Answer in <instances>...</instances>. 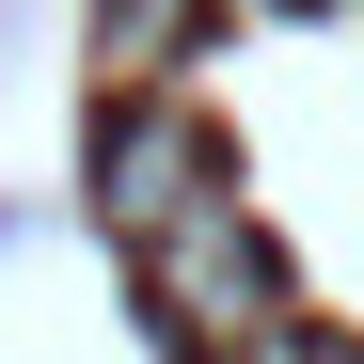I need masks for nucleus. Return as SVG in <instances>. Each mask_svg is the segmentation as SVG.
I'll list each match as a JSON object with an SVG mask.
<instances>
[{
	"instance_id": "nucleus-1",
	"label": "nucleus",
	"mask_w": 364,
	"mask_h": 364,
	"mask_svg": "<svg viewBox=\"0 0 364 364\" xmlns=\"http://www.w3.org/2000/svg\"><path fill=\"white\" fill-rule=\"evenodd\" d=\"M143 285H159V317L191 333V348H254L285 301H269V254H254V222H237V191H206L191 222L143 254Z\"/></svg>"
},
{
	"instance_id": "nucleus-2",
	"label": "nucleus",
	"mask_w": 364,
	"mask_h": 364,
	"mask_svg": "<svg viewBox=\"0 0 364 364\" xmlns=\"http://www.w3.org/2000/svg\"><path fill=\"white\" fill-rule=\"evenodd\" d=\"M206 191H222L206 127H174V111H143V127H111V174H95V206H111V237H127V254H159V237L191 222Z\"/></svg>"
},
{
	"instance_id": "nucleus-3",
	"label": "nucleus",
	"mask_w": 364,
	"mask_h": 364,
	"mask_svg": "<svg viewBox=\"0 0 364 364\" xmlns=\"http://www.w3.org/2000/svg\"><path fill=\"white\" fill-rule=\"evenodd\" d=\"M174 16H191V0H111V80H159V48H174Z\"/></svg>"
}]
</instances>
